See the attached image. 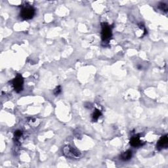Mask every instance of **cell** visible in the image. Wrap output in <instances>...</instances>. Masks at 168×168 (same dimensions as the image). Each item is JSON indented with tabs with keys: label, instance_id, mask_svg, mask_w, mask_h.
I'll use <instances>...</instances> for the list:
<instances>
[{
	"label": "cell",
	"instance_id": "1",
	"mask_svg": "<svg viewBox=\"0 0 168 168\" xmlns=\"http://www.w3.org/2000/svg\"><path fill=\"white\" fill-rule=\"evenodd\" d=\"M35 9L31 5H24L20 10V16L24 20H30L33 18L35 15Z\"/></svg>",
	"mask_w": 168,
	"mask_h": 168
},
{
	"label": "cell",
	"instance_id": "2",
	"mask_svg": "<svg viewBox=\"0 0 168 168\" xmlns=\"http://www.w3.org/2000/svg\"><path fill=\"white\" fill-rule=\"evenodd\" d=\"M62 153L66 157L69 158H79L81 156V153L78 150L70 145H66L63 147Z\"/></svg>",
	"mask_w": 168,
	"mask_h": 168
},
{
	"label": "cell",
	"instance_id": "3",
	"mask_svg": "<svg viewBox=\"0 0 168 168\" xmlns=\"http://www.w3.org/2000/svg\"><path fill=\"white\" fill-rule=\"evenodd\" d=\"M102 26V31H101V38L103 42L109 41L110 38L112 36V28L109 24L107 23L103 22L101 24Z\"/></svg>",
	"mask_w": 168,
	"mask_h": 168
},
{
	"label": "cell",
	"instance_id": "4",
	"mask_svg": "<svg viewBox=\"0 0 168 168\" xmlns=\"http://www.w3.org/2000/svg\"><path fill=\"white\" fill-rule=\"evenodd\" d=\"M23 85L24 79L22 76V75L18 74L13 79L12 82V86L13 87V89L16 93H20L23 90Z\"/></svg>",
	"mask_w": 168,
	"mask_h": 168
},
{
	"label": "cell",
	"instance_id": "5",
	"mask_svg": "<svg viewBox=\"0 0 168 168\" xmlns=\"http://www.w3.org/2000/svg\"><path fill=\"white\" fill-rule=\"evenodd\" d=\"M167 144H168V137H167V135H166L164 136H162V137L159 139V141H158L156 145V148L158 150H161L163 148H167Z\"/></svg>",
	"mask_w": 168,
	"mask_h": 168
},
{
	"label": "cell",
	"instance_id": "6",
	"mask_svg": "<svg viewBox=\"0 0 168 168\" xmlns=\"http://www.w3.org/2000/svg\"><path fill=\"white\" fill-rule=\"evenodd\" d=\"M130 145L134 147H139L143 145V142L139 135L133 136L130 140Z\"/></svg>",
	"mask_w": 168,
	"mask_h": 168
},
{
	"label": "cell",
	"instance_id": "7",
	"mask_svg": "<svg viewBox=\"0 0 168 168\" xmlns=\"http://www.w3.org/2000/svg\"><path fill=\"white\" fill-rule=\"evenodd\" d=\"M133 156V152L131 150H128L124 152L120 156V159L123 161H128L130 160Z\"/></svg>",
	"mask_w": 168,
	"mask_h": 168
},
{
	"label": "cell",
	"instance_id": "8",
	"mask_svg": "<svg viewBox=\"0 0 168 168\" xmlns=\"http://www.w3.org/2000/svg\"><path fill=\"white\" fill-rule=\"evenodd\" d=\"M28 123L31 126V127H38L39 125L40 122L38 120V119L30 118L28 120Z\"/></svg>",
	"mask_w": 168,
	"mask_h": 168
},
{
	"label": "cell",
	"instance_id": "9",
	"mask_svg": "<svg viewBox=\"0 0 168 168\" xmlns=\"http://www.w3.org/2000/svg\"><path fill=\"white\" fill-rule=\"evenodd\" d=\"M101 114H102V113H101L100 110H99V109H96L94 111V112H93V114L92 115L93 120V121H97L98 119H99L100 117Z\"/></svg>",
	"mask_w": 168,
	"mask_h": 168
},
{
	"label": "cell",
	"instance_id": "10",
	"mask_svg": "<svg viewBox=\"0 0 168 168\" xmlns=\"http://www.w3.org/2000/svg\"><path fill=\"white\" fill-rule=\"evenodd\" d=\"M22 136V131L21 130H16L15 131V134H14V139H15V141L18 142L20 141V139Z\"/></svg>",
	"mask_w": 168,
	"mask_h": 168
},
{
	"label": "cell",
	"instance_id": "11",
	"mask_svg": "<svg viewBox=\"0 0 168 168\" xmlns=\"http://www.w3.org/2000/svg\"><path fill=\"white\" fill-rule=\"evenodd\" d=\"M158 8L164 12H166V13L167 12V10H168L167 5L165 3H164V2L160 3L159 5H158Z\"/></svg>",
	"mask_w": 168,
	"mask_h": 168
},
{
	"label": "cell",
	"instance_id": "12",
	"mask_svg": "<svg viewBox=\"0 0 168 168\" xmlns=\"http://www.w3.org/2000/svg\"><path fill=\"white\" fill-rule=\"evenodd\" d=\"M61 92H62L61 87L60 86H58L54 89L53 93H54L55 95H58V94L61 93Z\"/></svg>",
	"mask_w": 168,
	"mask_h": 168
}]
</instances>
